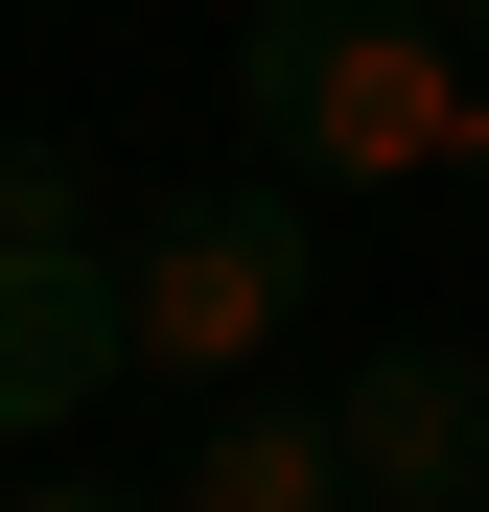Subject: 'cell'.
Segmentation results:
<instances>
[{"instance_id": "3", "label": "cell", "mask_w": 489, "mask_h": 512, "mask_svg": "<svg viewBox=\"0 0 489 512\" xmlns=\"http://www.w3.org/2000/svg\"><path fill=\"white\" fill-rule=\"evenodd\" d=\"M326 443H350V512H489V350L466 326H396V350L303 373Z\"/></svg>"}, {"instance_id": "2", "label": "cell", "mask_w": 489, "mask_h": 512, "mask_svg": "<svg viewBox=\"0 0 489 512\" xmlns=\"http://www.w3.org/2000/svg\"><path fill=\"white\" fill-rule=\"evenodd\" d=\"M117 326H140V373H187V396H280V373L326 350V233H303V187L257 163V187L140 210V233H117Z\"/></svg>"}, {"instance_id": "5", "label": "cell", "mask_w": 489, "mask_h": 512, "mask_svg": "<svg viewBox=\"0 0 489 512\" xmlns=\"http://www.w3.org/2000/svg\"><path fill=\"white\" fill-rule=\"evenodd\" d=\"M163 512H350V443H326V396L280 373V396H187V443L140 466Z\"/></svg>"}, {"instance_id": "7", "label": "cell", "mask_w": 489, "mask_h": 512, "mask_svg": "<svg viewBox=\"0 0 489 512\" xmlns=\"http://www.w3.org/2000/svg\"><path fill=\"white\" fill-rule=\"evenodd\" d=\"M0 512H163V489H94V466H24V489H0Z\"/></svg>"}, {"instance_id": "4", "label": "cell", "mask_w": 489, "mask_h": 512, "mask_svg": "<svg viewBox=\"0 0 489 512\" xmlns=\"http://www.w3.org/2000/svg\"><path fill=\"white\" fill-rule=\"evenodd\" d=\"M140 373V326H117V233H0V443H70Z\"/></svg>"}, {"instance_id": "6", "label": "cell", "mask_w": 489, "mask_h": 512, "mask_svg": "<svg viewBox=\"0 0 489 512\" xmlns=\"http://www.w3.org/2000/svg\"><path fill=\"white\" fill-rule=\"evenodd\" d=\"M0 233H94V163L70 140H0Z\"/></svg>"}, {"instance_id": "8", "label": "cell", "mask_w": 489, "mask_h": 512, "mask_svg": "<svg viewBox=\"0 0 489 512\" xmlns=\"http://www.w3.org/2000/svg\"><path fill=\"white\" fill-rule=\"evenodd\" d=\"M443 24H466V47H489V0H443Z\"/></svg>"}, {"instance_id": "1", "label": "cell", "mask_w": 489, "mask_h": 512, "mask_svg": "<svg viewBox=\"0 0 489 512\" xmlns=\"http://www.w3.org/2000/svg\"><path fill=\"white\" fill-rule=\"evenodd\" d=\"M233 140L280 187H466L489 210V47L443 0H233Z\"/></svg>"}]
</instances>
